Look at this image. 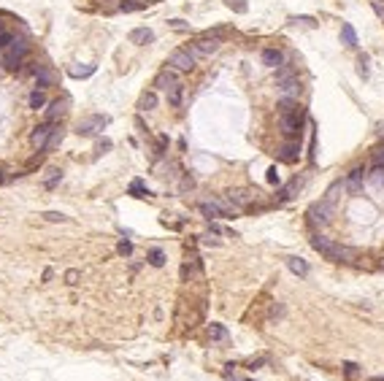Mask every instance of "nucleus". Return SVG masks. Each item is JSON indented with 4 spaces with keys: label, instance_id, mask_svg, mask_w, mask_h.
I'll use <instances>...</instances> for the list:
<instances>
[{
    "label": "nucleus",
    "instance_id": "1",
    "mask_svg": "<svg viewBox=\"0 0 384 381\" xmlns=\"http://www.w3.org/2000/svg\"><path fill=\"white\" fill-rule=\"evenodd\" d=\"M311 246H314V252H319L325 260H330V262H349L352 257H355V249L341 246V244H335V241L325 238V235H314L311 238Z\"/></svg>",
    "mask_w": 384,
    "mask_h": 381
},
{
    "label": "nucleus",
    "instance_id": "2",
    "mask_svg": "<svg viewBox=\"0 0 384 381\" xmlns=\"http://www.w3.org/2000/svg\"><path fill=\"white\" fill-rule=\"evenodd\" d=\"M276 89L281 92V98H297L301 95V79H297L295 68H289V65L276 68Z\"/></svg>",
    "mask_w": 384,
    "mask_h": 381
},
{
    "label": "nucleus",
    "instance_id": "3",
    "mask_svg": "<svg viewBox=\"0 0 384 381\" xmlns=\"http://www.w3.org/2000/svg\"><path fill=\"white\" fill-rule=\"evenodd\" d=\"M27 52H30V46L22 41V38H11V43L6 46V52H3V65L9 68V71H17L22 65V60L27 57Z\"/></svg>",
    "mask_w": 384,
    "mask_h": 381
},
{
    "label": "nucleus",
    "instance_id": "4",
    "mask_svg": "<svg viewBox=\"0 0 384 381\" xmlns=\"http://www.w3.org/2000/svg\"><path fill=\"white\" fill-rule=\"evenodd\" d=\"M303 122H306V111H303V108H297V111H292V114L279 116V127H281V133H284L287 138H297V135H301Z\"/></svg>",
    "mask_w": 384,
    "mask_h": 381
},
{
    "label": "nucleus",
    "instance_id": "5",
    "mask_svg": "<svg viewBox=\"0 0 384 381\" xmlns=\"http://www.w3.org/2000/svg\"><path fill=\"white\" fill-rule=\"evenodd\" d=\"M168 68H174V71H179V73L195 71V57H192V52H190V49H176V52H170V54H168Z\"/></svg>",
    "mask_w": 384,
    "mask_h": 381
},
{
    "label": "nucleus",
    "instance_id": "6",
    "mask_svg": "<svg viewBox=\"0 0 384 381\" xmlns=\"http://www.w3.org/2000/svg\"><path fill=\"white\" fill-rule=\"evenodd\" d=\"M108 124V116H103V114H92V116H87V119H81L79 124H76V133L79 135H95V133H100Z\"/></svg>",
    "mask_w": 384,
    "mask_h": 381
},
{
    "label": "nucleus",
    "instance_id": "7",
    "mask_svg": "<svg viewBox=\"0 0 384 381\" xmlns=\"http://www.w3.org/2000/svg\"><path fill=\"white\" fill-rule=\"evenodd\" d=\"M219 49V38L214 35H208V33H203L198 41H195L190 46V52H192V57H203V54H214Z\"/></svg>",
    "mask_w": 384,
    "mask_h": 381
},
{
    "label": "nucleus",
    "instance_id": "8",
    "mask_svg": "<svg viewBox=\"0 0 384 381\" xmlns=\"http://www.w3.org/2000/svg\"><path fill=\"white\" fill-rule=\"evenodd\" d=\"M52 133H54V124H49V122L38 124V127L33 130V135H30V144H33V149H38V152H46V144H49Z\"/></svg>",
    "mask_w": 384,
    "mask_h": 381
},
{
    "label": "nucleus",
    "instance_id": "9",
    "mask_svg": "<svg viewBox=\"0 0 384 381\" xmlns=\"http://www.w3.org/2000/svg\"><path fill=\"white\" fill-rule=\"evenodd\" d=\"M330 216H333V206L327 203V200H319V203H314L309 208V219L314 224H327Z\"/></svg>",
    "mask_w": 384,
    "mask_h": 381
},
{
    "label": "nucleus",
    "instance_id": "10",
    "mask_svg": "<svg viewBox=\"0 0 384 381\" xmlns=\"http://www.w3.org/2000/svg\"><path fill=\"white\" fill-rule=\"evenodd\" d=\"M179 71H174V68H162V71L154 76V87L157 89H165V92H170L174 87H179V76H176Z\"/></svg>",
    "mask_w": 384,
    "mask_h": 381
},
{
    "label": "nucleus",
    "instance_id": "11",
    "mask_svg": "<svg viewBox=\"0 0 384 381\" xmlns=\"http://www.w3.org/2000/svg\"><path fill=\"white\" fill-rule=\"evenodd\" d=\"M54 81H57V71L54 68L44 65L35 71V89H49V87H54Z\"/></svg>",
    "mask_w": 384,
    "mask_h": 381
},
{
    "label": "nucleus",
    "instance_id": "12",
    "mask_svg": "<svg viewBox=\"0 0 384 381\" xmlns=\"http://www.w3.org/2000/svg\"><path fill=\"white\" fill-rule=\"evenodd\" d=\"M65 111H68V100H52L44 116H46V122H49V124H57L62 116H65Z\"/></svg>",
    "mask_w": 384,
    "mask_h": 381
},
{
    "label": "nucleus",
    "instance_id": "13",
    "mask_svg": "<svg viewBox=\"0 0 384 381\" xmlns=\"http://www.w3.org/2000/svg\"><path fill=\"white\" fill-rule=\"evenodd\" d=\"M254 195H257V192H252V189H230V192H227V200H230L236 208H246L249 203H252Z\"/></svg>",
    "mask_w": 384,
    "mask_h": 381
},
{
    "label": "nucleus",
    "instance_id": "14",
    "mask_svg": "<svg viewBox=\"0 0 384 381\" xmlns=\"http://www.w3.org/2000/svg\"><path fill=\"white\" fill-rule=\"evenodd\" d=\"M363 178H365V170L363 168H355L352 173L347 176V181H344V186L352 192V195H357L360 189H363Z\"/></svg>",
    "mask_w": 384,
    "mask_h": 381
},
{
    "label": "nucleus",
    "instance_id": "15",
    "mask_svg": "<svg viewBox=\"0 0 384 381\" xmlns=\"http://www.w3.org/2000/svg\"><path fill=\"white\" fill-rule=\"evenodd\" d=\"M130 43H138V46H146V43H152L154 41V33L149 27H136V30H130Z\"/></svg>",
    "mask_w": 384,
    "mask_h": 381
},
{
    "label": "nucleus",
    "instance_id": "16",
    "mask_svg": "<svg viewBox=\"0 0 384 381\" xmlns=\"http://www.w3.org/2000/svg\"><path fill=\"white\" fill-rule=\"evenodd\" d=\"M198 208H200V214H203V216H206V219H208V222H214V219H219V216H225V211H222V206H219V200H211V203H208V200H206V203H200Z\"/></svg>",
    "mask_w": 384,
    "mask_h": 381
},
{
    "label": "nucleus",
    "instance_id": "17",
    "mask_svg": "<svg viewBox=\"0 0 384 381\" xmlns=\"http://www.w3.org/2000/svg\"><path fill=\"white\" fill-rule=\"evenodd\" d=\"M263 65L281 68V65H284V54H281L279 49H263Z\"/></svg>",
    "mask_w": 384,
    "mask_h": 381
},
{
    "label": "nucleus",
    "instance_id": "18",
    "mask_svg": "<svg viewBox=\"0 0 384 381\" xmlns=\"http://www.w3.org/2000/svg\"><path fill=\"white\" fill-rule=\"evenodd\" d=\"M287 268L292 270L297 278H306V276H309V262H306L303 257H287Z\"/></svg>",
    "mask_w": 384,
    "mask_h": 381
},
{
    "label": "nucleus",
    "instance_id": "19",
    "mask_svg": "<svg viewBox=\"0 0 384 381\" xmlns=\"http://www.w3.org/2000/svg\"><path fill=\"white\" fill-rule=\"evenodd\" d=\"M297 157H301V146L297 144H284L279 149V160L281 162H297Z\"/></svg>",
    "mask_w": 384,
    "mask_h": 381
},
{
    "label": "nucleus",
    "instance_id": "20",
    "mask_svg": "<svg viewBox=\"0 0 384 381\" xmlns=\"http://www.w3.org/2000/svg\"><path fill=\"white\" fill-rule=\"evenodd\" d=\"M157 108V95L154 92H144L138 98V111H154Z\"/></svg>",
    "mask_w": 384,
    "mask_h": 381
},
{
    "label": "nucleus",
    "instance_id": "21",
    "mask_svg": "<svg viewBox=\"0 0 384 381\" xmlns=\"http://www.w3.org/2000/svg\"><path fill=\"white\" fill-rule=\"evenodd\" d=\"M276 108H279V116H284V114L297 111V108H301V103H297V98H281L279 103H276Z\"/></svg>",
    "mask_w": 384,
    "mask_h": 381
},
{
    "label": "nucleus",
    "instance_id": "22",
    "mask_svg": "<svg viewBox=\"0 0 384 381\" xmlns=\"http://www.w3.org/2000/svg\"><path fill=\"white\" fill-rule=\"evenodd\" d=\"M60 181H62V170H60V168H49V170H46V178H44V186H46V189H54Z\"/></svg>",
    "mask_w": 384,
    "mask_h": 381
},
{
    "label": "nucleus",
    "instance_id": "23",
    "mask_svg": "<svg viewBox=\"0 0 384 381\" xmlns=\"http://www.w3.org/2000/svg\"><path fill=\"white\" fill-rule=\"evenodd\" d=\"M341 41L344 46H357V33L352 25H341Z\"/></svg>",
    "mask_w": 384,
    "mask_h": 381
},
{
    "label": "nucleus",
    "instance_id": "24",
    "mask_svg": "<svg viewBox=\"0 0 384 381\" xmlns=\"http://www.w3.org/2000/svg\"><path fill=\"white\" fill-rule=\"evenodd\" d=\"M368 184L376 186V189H379V186H384V165H376L371 173H368Z\"/></svg>",
    "mask_w": 384,
    "mask_h": 381
},
{
    "label": "nucleus",
    "instance_id": "25",
    "mask_svg": "<svg viewBox=\"0 0 384 381\" xmlns=\"http://www.w3.org/2000/svg\"><path fill=\"white\" fill-rule=\"evenodd\" d=\"M68 73L73 76V79H87V76H92V73H95V65H84V68L73 65V68H68Z\"/></svg>",
    "mask_w": 384,
    "mask_h": 381
},
{
    "label": "nucleus",
    "instance_id": "26",
    "mask_svg": "<svg viewBox=\"0 0 384 381\" xmlns=\"http://www.w3.org/2000/svg\"><path fill=\"white\" fill-rule=\"evenodd\" d=\"M46 106V95H44V89H33L30 92V108H44Z\"/></svg>",
    "mask_w": 384,
    "mask_h": 381
},
{
    "label": "nucleus",
    "instance_id": "27",
    "mask_svg": "<svg viewBox=\"0 0 384 381\" xmlns=\"http://www.w3.org/2000/svg\"><path fill=\"white\" fill-rule=\"evenodd\" d=\"M208 336H211V341H227V330L222 327V324L211 322L208 324Z\"/></svg>",
    "mask_w": 384,
    "mask_h": 381
},
{
    "label": "nucleus",
    "instance_id": "28",
    "mask_svg": "<svg viewBox=\"0 0 384 381\" xmlns=\"http://www.w3.org/2000/svg\"><path fill=\"white\" fill-rule=\"evenodd\" d=\"M146 260H149V265H154V268H162V265H165V254H162V249H152Z\"/></svg>",
    "mask_w": 384,
    "mask_h": 381
},
{
    "label": "nucleus",
    "instance_id": "29",
    "mask_svg": "<svg viewBox=\"0 0 384 381\" xmlns=\"http://www.w3.org/2000/svg\"><path fill=\"white\" fill-rule=\"evenodd\" d=\"M144 0H122V3H119V11H124V14H127V11H138V9H144Z\"/></svg>",
    "mask_w": 384,
    "mask_h": 381
},
{
    "label": "nucleus",
    "instance_id": "30",
    "mask_svg": "<svg viewBox=\"0 0 384 381\" xmlns=\"http://www.w3.org/2000/svg\"><path fill=\"white\" fill-rule=\"evenodd\" d=\"M60 144H62V130H60V127H54V133H52V138H49V144H46V152H54Z\"/></svg>",
    "mask_w": 384,
    "mask_h": 381
},
{
    "label": "nucleus",
    "instance_id": "31",
    "mask_svg": "<svg viewBox=\"0 0 384 381\" xmlns=\"http://www.w3.org/2000/svg\"><path fill=\"white\" fill-rule=\"evenodd\" d=\"M341 189H347V186H344L341 181H335V184L330 186V189H327V198H325V200H327V203H330V206H333V203H335V200H338V192H341Z\"/></svg>",
    "mask_w": 384,
    "mask_h": 381
},
{
    "label": "nucleus",
    "instance_id": "32",
    "mask_svg": "<svg viewBox=\"0 0 384 381\" xmlns=\"http://www.w3.org/2000/svg\"><path fill=\"white\" fill-rule=\"evenodd\" d=\"M225 6H227V9H233L236 14H246V9H249L246 0H225Z\"/></svg>",
    "mask_w": 384,
    "mask_h": 381
},
{
    "label": "nucleus",
    "instance_id": "33",
    "mask_svg": "<svg viewBox=\"0 0 384 381\" xmlns=\"http://www.w3.org/2000/svg\"><path fill=\"white\" fill-rule=\"evenodd\" d=\"M182 92H184L182 84H179V87H174V89L168 92V103H170V106H179V103H182Z\"/></svg>",
    "mask_w": 384,
    "mask_h": 381
},
{
    "label": "nucleus",
    "instance_id": "34",
    "mask_svg": "<svg viewBox=\"0 0 384 381\" xmlns=\"http://www.w3.org/2000/svg\"><path fill=\"white\" fill-rule=\"evenodd\" d=\"M130 195H133V198H149L152 192L144 189V186H141V181H133V184H130Z\"/></svg>",
    "mask_w": 384,
    "mask_h": 381
},
{
    "label": "nucleus",
    "instance_id": "35",
    "mask_svg": "<svg viewBox=\"0 0 384 381\" xmlns=\"http://www.w3.org/2000/svg\"><path fill=\"white\" fill-rule=\"evenodd\" d=\"M44 219H46V222H68V216L60 214V211H46Z\"/></svg>",
    "mask_w": 384,
    "mask_h": 381
},
{
    "label": "nucleus",
    "instance_id": "36",
    "mask_svg": "<svg viewBox=\"0 0 384 381\" xmlns=\"http://www.w3.org/2000/svg\"><path fill=\"white\" fill-rule=\"evenodd\" d=\"M79 278H81V273H79L76 268H70L68 273H65V284H70V287H73V284H79Z\"/></svg>",
    "mask_w": 384,
    "mask_h": 381
},
{
    "label": "nucleus",
    "instance_id": "37",
    "mask_svg": "<svg viewBox=\"0 0 384 381\" xmlns=\"http://www.w3.org/2000/svg\"><path fill=\"white\" fill-rule=\"evenodd\" d=\"M357 73H360V76H363V79H365V76H368V54H363V57H360V60H357Z\"/></svg>",
    "mask_w": 384,
    "mask_h": 381
},
{
    "label": "nucleus",
    "instance_id": "38",
    "mask_svg": "<svg viewBox=\"0 0 384 381\" xmlns=\"http://www.w3.org/2000/svg\"><path fill=\"white\" fill-rule=\"evenodd\" d=\"M116 252H119V254H124V257H130V254H133V244H130V241H119Z\"/></svg>",
    "mask_w": 384,
    "mask_h": 381
},
{
    "label": "nucleus",
    "instance_id": "39",
    "mask_svg": "<svg viewBox=\"0 0 384 381\" xmlns=\"http://www.w3.org/2000/svg\"><path fill=\"white\" fill-rule=\"evenodd\" d=\"M289 22H292V25H306V27H314V25H317L311 17H292Z\"/></svg>",
    "mask_w": 384,
    "mask_h": 381
},
{
    "label": "nucleus",
    "instance_id": "40",
    "mask_svg": "<svg viewBox=\"0 0 384 381\" xmlns=\"http://www.w3.org/2000/svg\"><path fill=\"white\" fill-rule=\"evenodd\" d=\"M168 27L179 30V33H187V30H190V25H187V22H182V19H170V22H168Z\"/></svg>",
    "mask_w": 384,
    "mask_h": 381
},
{
    "label": "nucleus",
    "instance_id": "41",
    "mask_svg": "<svg viewBox=\"0 0 384 381\" xmlns=\"http://www.w3.org/2000/svg\"><path fill=\"white\" fill-rule=\"evenodd\" d=\"M11 43V33H6V30H0V52H6V46Z\"/></svg>",
    "mask_w": 384,
    "mask_h": 381
},
{
    "label": "nucleus",
    "instance_id": "42",
    "mask_svg": "<svg viewBox=\"0 0 384 381\" xmlns=\"http://www.w3.org/2000/svg\"><path fill=\"white\" fill-rule=\"evenodd\" d=\"M268 184H279V170H276V165L268 168Z\"/></svg>",
    "mask_w": 384,
    "mask_h": 381
},
{
    "label": "nucleus",
    "instance_id": "43",
    "mask_svg": "<svg viewBox=\"0 0 384 381\" xmlns=\"http://www.w3.org/2000/svg\"><path fill=\"white\" fill-rule=\"evenodd\" d=\"M106 149H111V141H100V146H98V154H100V152H106Z\"/></svg>",
    "mask_w": 384,
    "mask_h": 381
},
{
    "label": "nucleus",
    "instance_id": "44",
    "mask_svg": "<svg viewBox=\"0 0 384 381\" xmlns=\"http://www.w3.org/2000/svg\"><path fill=\"white\" fill-rule=\"evenodd\" d=\"M355 370H357V365H355V362H347V376H355Z\"/></svg>",
    "mask_w": 384,
    "mask_h": 381
},
{
    "label": "nucleus",
    "instance_id": "45",
    "mask_svg": "<svg viewBox=\"0 0 384 381\" xmlns=\"http://www.w3.org/2000/svg\"><path fill=\"white\" fill-rule=\"evenodd\" d=\"M376 165H384V149L376 152Z\"/></svg>",
    "mask_w": 384,
    "mask_h": 381
},
{
    "label": "nucleus",
    "instance_id": "46",
    "mask_svg": "<svg viewBox=\"0 0 384 381\" xmlns=\"http://www.w3.org/2000/svg\"><path fill=\"white\" fill-rule=\"evenodd\" d=\"M230 378H233V381H246V378H238V376H230Z\"/></svg>",
    "mask_w": 384,
    "mask_h": 381
},
{
    "label": "nucleus",
    "instance_id": "47",
    "mask_svg": "<svg viewBox=\"0 0 384 381\" xmlns=\"http://www.w3.org/2000/svg\"><path fill=\"white\" fill-rule=\"evenodd\" d=\"M6 181V178H3V170H0V184H3Z\"/></svg>",
    "mask_w": 384,
    "mask_h": 381
},
{
    "label": "nucleus",
    "instance_id": "48",
    "mask_svg": "<svg viewBox=\"0 0 384 381\" xmlns=\"http://www.w3.org/2000/svg\"><path fill=\"white\" fill-rule=\"evenodd\" d=\"M381 265H384V262H381Z\"/></svg>",
    "mask_w": 384,
    "mask_h": 381
}]
</instances>
